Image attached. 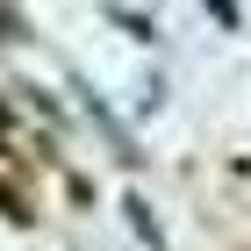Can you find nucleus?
<instances>
[{
  "mask_svg": "<svg viewBox=\"0 0 251 251\" xmlns=\"http://www.w3.org/2000/svg\"><path fill=\"white\" fill-rule=\"evenodd\" d=\"M0 215H15V223H22V215H29V208H22V201H15V194H7V187H0Z\"/></svg>",
  "mask_w": 251,
  "mask_h": 251,
  "instance_id": "obj_1",
  "label": "nucleus"
},
{
  "mask_svg": "<svg viewBox=\"0 0 251 251\" xmlns=\"http://www.w3.org/2000/svg\"><path fill=\"white\" fill-rule=\"evenodd\" d=\"M215 15H223V22H237V0H215Z\"/></svg>",
  "mask_w": 251,
  "mask_h": 251,
  "instance_id": "obj_2",
  "label": "nucleus"
}]
</instances>
